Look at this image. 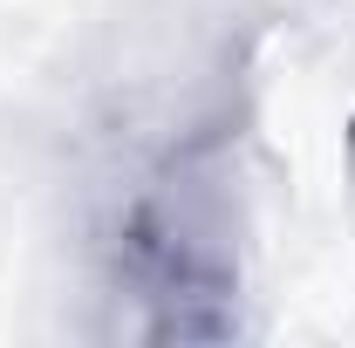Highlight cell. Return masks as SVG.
<instances>
[{
    "mask_svg": "<svg viewBox=\"0 0 355 348\" xmlns=\"http://www.w3.org/2000/svg\"><path fill=\"white\" fill-rule=\"evenodd\" d=\"M103 280L144 342L239 335V218L205 150H171L103 218Z\"/></svg>",
    "mask_w": 355,
    "mask_h": 348,
    "instance_id": "6da1fadb",
    "label": "cell"
}]
</instances>
